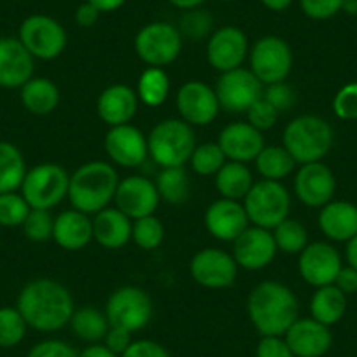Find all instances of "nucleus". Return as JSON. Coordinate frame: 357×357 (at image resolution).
Returning <instances> with one entry per match:
<instances>
[{
	"label": "nucleus",
	"instance_id": "22",
	"mask_svg": "<svg viewBox=\"0 0 357 357\" xmlns=\"http://www.w3.org/2000/svg\"><path fill=\"white\" fill-rule=\"evenodd\" d=\"M36 58L18 37H0V88H22L33 77Z\"/></svg>",
	"mask_w": 357,
	"mask_h": 357
},
{
	"label": "nucleus",
	"instance_id": "20",
	"mask_svg": "<svg viewBox=\"0 0 357 357\" xmlns=\"http://www.w3.org/2000/svg\"><path fill=\"white\" fill-rule=\"evenodd\" d=\"M156 184L142 175H130L119 181L114 195V204L132 221L153 215L160 205Z\"/></svg>",
	"mask_w": 357,
	"mask_h": 357
},
{
	"label": "nucleus",
	"instance_id": "55",
	"mask_svg": "<svg viewBox=\"0 0 357 357\" xmlns=\"http://www.w3.org/2000/svg\"><path fill=\"white\" fill-rule=\"evenodd\" d=\"M100 13H114L126 4V0H86Z\"/></svg>",
	"mask_w": 357,
	"mask_h": 357
},
{
	"label": "nucleus",
	"instance_id": "42",
	"mask_svg": "<svg viewBox=\"0 0 357 357\" xmlns=\"http://www.w3.org/2000/svg\"><path fill=\"white\" fill-rule=\"evenodd\" d=\"M29 212L30 205L26 204L22 193L13 191V193L0 195V226H4V228L22 226Z\"/></svg>",
	"mask_w": 357,
	"mask_h": 357
},
{
	"label": "nucleus",
	"instance_id": "46",
	"mask_svg": "<svg viewBox=\"0 0 357 357\" xmlns=\"http://www.w3.org/2000/svg\"><path fill=\"white\" fill-rule=\"evenodd\" d=\"M263 98L270 102L279 112H287L296 105V91L286 81L264 86Z\"/></svg>",
	"mask_w": 357,
	"mask_h": 357
},
{
	"label": "nucleus",
	"instance_id": "51",
	"mask_svg": "<svg viewBox=\"0 0 357 357\" xmlns=\"http://www.w3.org/2000/svg\"><path fill=\"white\" fill-rule=\"evenodd\" d=\"M132 343V333L123 328H116V326H111L107 335L104 336V345L118 356H123Z\"/></svg>",
	"mask_w": 357,
	"mask_h": 357
},
{
	"label": "nucleus",
	"instance_id": "56",
	"mask_svg": "<svg viewBox=\"0 0 357 357\" xmlns=\"http://www.w3.org/2000/svg\"><path fill=\"white\" fill-rule=\"evenodd\" d=\"M261 4L268 9V11L273 13H282L293 4V0H259Z\"/></svg>",
	"mask_w": 357,
	"mask_h": 357
},
{
	"label": "nucleus",
	"instance_id": "16",
	"mask_svg": "<svg viewBox=\"0 0 357 357\" xmlns=\"http://www.w3.org/2000/svg\"><path fill=\"white\" fill-rule=\"evenodd\" d=\"M104 149L111 163L123 168H137L149 158L147 135L132 123L111 126L105 133Z\"/></svg>",
	"mask_w": 357,
	"mask_h": 357
},
{
	"label": "nucleus",
	"instance_id": "9",
	"mask_svg": "<svg viewBox=\"0 0 357 357\" xmlns=\"http://www.w3.org/2000/svg\"><path fill=\"white\" fill-rule=\"evenodd\" d=\"M18 39L36 60L50 61L60 56L68 43L67 30L47 15H32L20 25Z\"/></svg>",
	"mask_w": 357,
	"mask_h": 357
},
{
	"label": "nucleus",
	"instance_id": "59",
	"mask_svg": "<svg viewBox=\"0 0 357 357\" xmlns=\"http://www.w3.org/2000/svg\"><path fill=\"white\" fill-rule=\"evenodd\" d=\"M342 11H345L347 15H357V0H343Z\"/></svg>",
	"mask_w": 357,
	"mask_h": 357
},
{
	"label": "nucleus",
	"instance_id": "19",
	"mask_svg": "<svg viewBox=\"0 0 357 357\" xmlns=\"http://www.w3.org/2000/svg\"><path fill=\"white\" fill-rule=\"evenodd\" d=\"M249 56V39L238 26H221L214 30L207 43V60L218 72H228L242 67Z\"/></svg>",
	"mask_w": 357,
	"mask_h": 357
},
{
	"label": "nucleus",
	"instance_id": "49",
	"mask_svg": "<svg viewBox=\"0 0 357 357\" xmlns=\"http://www.w3.org/2000/svg\"><path fill=\"white\" fill-rule=\"evenodd\" d=\"M256 357H294L284 336H261Z\"/></svg>",
	"mask_w": 357,
	"mask_h": 357
},
{
	"label": "nucleus",
	"instance_id": "14",
	"mask_svg": "<svg viewBox=\"0 0 357 357\" xmlns=\"http://www.w3.org/2000/svg\"><path fill=\"white\" fill-rule=\"evenodd\" d=\"M175 104L181 119L193 128L211 125L221 111L215 89L202 81L184 82L178 88Z\"/></svg>",
	"mask_w": 357,
	"mask_h": 357
},
{
	"label": "nucleus",
	"instance_id": "50",
	"mask_svg": "<svg viewBox=\"0 0 357 357\" xmlns=\"http://www.w3.org/2000/svg\"><path fill=\"white\" fill-rule=\"evenodd\" d=\"M121 357H170L167 349L153 340H137Z\"/></svg>",
	"mask_w": 357,
	"mask_h": 357
},
{
	"label": "nucleus",
	"instance_id": "48",
	"mask_svg": "<svg viewBox=\"0 0 357 357\" xmlns=\"http://www.w3.org/2000/svg\"><path fill=\"white\" fill-rule=\"evenodd\" d=\"M26 357H79V352L61 340H44L33 345Z\"/></svg>",
	"mask_w": 357,
	"mask_h": 357
},
{
	"label": "nucleus",
	"instance_id": "26",
	"mask_svg": "<svg viewBox=\"0 0 357 357\" xmlns=\"http://www.w3.org/2000/svg\"><path fill=\"white\" fill-rule=\"evenodd\" d=\"M53 240L65 250H81L93 240V219L75 208L61 212L54 218Z\"/></svg>",
	"mask_w": 357,
	"mask_h": 357
},
{
	"label": "nucleus",
	"instance_id": "8",
	"mask_svg": "<svg viewBox=\"0 0 357 357\" xmlns=\"http://www.w3.org/2000/svg\"><path fill=\"white\" fill-rule=\"evenodd\" d=\"M135 53L147 67H167L174 63L183 51V36L167 22L144 25L135 36Z\"/></svg>",
	"mask_w": 357,
	"mask_h": 357
},
{
	"label": "nucleus",
	"instance_id": "3",
	"mask_svg": "<svg viewBox=\"0 0 357 357\" xmlns=\"http://www.w3.org/2000/svg\"><path fill=\"white\" fill-rule=\"evenodd\" d=\"M118 184L119 175L114 165L102 160L88 161L70 174L67 198L72 208L95 215L111 207Z\"/></svg>",
	"mask_w": 357,
	"mask_h": 357
},
{
	"label": "nucleus",
	"instance_id": "5",
	"mask_svg": "<svg viewBox=\"0 0 357 357\" xmlns=\"http://www.w3.org/2000/svg\"><path fill=\"white\" fill-rule=\"evenodd\" d=\"M197 146L193 126L181 118L163 119L147 135L149 158L161 168L184 167L190 163Z\"/></svg>",
	"mask_w": 357,
	"mask_h": 357
},
{
	"label": "nucleus",
	"instance_id": "52",
	"mask_svg": "<svg viewBox=\"0 0 357 357\" xmlns=\"http://www.w3.org/2000/svg\"><path fill=\"white\" fill-rule=\"evenodd\" d=\"M100 15L102 13L98 11L95 6H91L89 2H82V4L77 6V9H75L74 22L75 25L81 26V29H91V26L97 25Z\"/></svg>",
	"mask_w": 357,
	"mask_h": 357
},
{
	"label": "nucleus",
	"instance_id": "17",
	"mask_svg": "<svg viewBox=\"0 0 357 357\" xmlns=\"http://www.w3.org/2000/svg\"><path fill=\"white\" fill-rule=\"evenodd\" d=\"M277 252H279V249H277L272 229L250 225L233 242L231 256L235 257L238 268L249 270V272H257V270H263L272 263Z\"/></svg>",
	"mask_w": 357,
	"mask_h": 357
},
{
	"label": "nucleus",
	"instance_id": "57",
	"mask_svg": "<svg viewBox=\"0 0 357 357\" xmlns=\"http://www.w3.org/2000/svg\"><path fill=\"white\" fill-rule=\"evenodd\" d=\"M174 8L183 9V11H190V9L202 8L207 0H168Z\"/></svg>",
	"mask_w": 357,
	"mask_h": 357
},
{
	"label": "nucleus",
	"instance_id": "45",
	"mask_svg": "<svg viewBox=\"0 0 357 357\" xmlns=\"http://www.w3.org/2000/svg\"><path fill=\"white\" fill-rule=\"evenodd\" d=\"M333 111H335L336 118L343 119V121L357 119V81L345 84L335 95Z\"/></svg>",
	"mask_w": 357,
	"mask_h": 357
},
{
	"label": "nucleus",
	"instance_id": "4",
	"mask_svg": "<svg viewBox=\"0 0 357 357\" xmlns=\"http://www.w3.org/2000/svg\"><path fill=\"white\" fill-rule=\"evenodd\" d=\"M335 144V132L324 118L303 114L284 128L282 146L298 165L322 161Z\"/></svg>",
	"mask_w": 357,
	"mask_h": 357
},
{
	"label": "nucleus",
	"instance_id": "34",
	"mask_svg": "<svg viewBox=\"0 0 357 357\" xmlns=\"http://www.w3.org/2000/svg\"><path fill=\"white\" fill-rule=\"evenodd\" d=\"M254 163L261 177L268 181H280V183L282 178L293 174L298 165L284 146H264Z\"/></svg>",
	"mask_w": 357,
	"mask_h": 357
},
{
	"label": "nucleus",
	"instance_id": "29",
	"mask_svg": "<svg viewBox=\"0 0 357 357\" xmlns=\"http://www.w3.org/2000/svg\"><path fill=\"white\" fill-rule=\"evenodd\" d=\"M20 100L30 114L47 116L60 104V89L51 79L32 77L20 88Z\"/></svg>",
	"mask_w": 357,
	"mask_h": 357
},
{
	"label": "nucleus",
	"instance_id": "13",
	"mask_svg": "<svg viewBox=\"0 0 357 357\" xmlns=\"http://www.w3.org/2000/svg\"><path fill=\"white\" fill-rule=\"evenodd\" d=\"M190 273L197 284L207 289H226L235 284L238 264L235 257L218 247L202 249L191 257Z\"/></svg>",
	"mask_w": 357,
	"mask_h": 357
},
{
	"label": "nucleus",
	"instance_id": "2",
	"mask_svg": "<svg viewBox=\"0 0 357 357\" xmlns=\"http://www.w3.org/2000/svg\"><path fill=\"white\" fill-rule=\"evenodd\" d=\"M298 314V296L277 280H263L247 296V315L261 336H284L300 319Z\"/></svg>",
	"mask_w": 357,
	"mask_h": 357
},
{
	"label": "nucleus",
	"instance_id": "1",
	"mask_svg": "<svg viewBox=\"0 0 357 357\" xmlns=\"http://www.w3.org/2000/svg\"><path fill=\"white\" fill-rule=\"evenodd\" d=\"M16 308L29 328L43 333L65 328L75 310L70 291L53 279H36L25 284L16 298Z\"/></svg>",
	"mask_w": 357,
	"mask_h": 357
},
{
	"label": "nucleus",
	"instance_id": "6",
	"mask_svg": "<svg viewBox=\"0 0 357 357\" xmlns=\"http://www.w3.org/2000/svg\"><path fill=\"white\" fill-rule=\"evenodd\" d=\"M243 208L250 225L273 229L289 218L291 195L280 181L261 178L243 198Z\"/></svg>",
	"mask_w": 357,
	"mask_h": 357
},
{
	"label": "nucleus",
	"instance_id": "30",
	"mask_svg": "<svg viewBox=\"0 0 357 357\" xmlns=\"http://www.w3.org/2000/svg\"><path fill=\"white\" fill-rule=\"evenodd\" d=\"M214 183L221 198L240 202L247 197L250 188L254 186V177L245 163L226 161L221 170L214 175Z\"/></svg>",
	"mask_w": 357,
	"mask_h": 357
},
{
	"label": "nucleus",
	"instance_id": "7",
	"mask_svg": "<svg viewBox=\"0 0 357 357\" xmlns=\"http://www.w3.org/2000/svg\"><path fill=\"white\" fill-rule=\"evenodd\" d=\"M68 183L70 174L61 165L46 161L26 172L20 193L30 208L51 211L68 197Z\"/></svg>",
	"mask_w": 357,
	"mask_h": 357
},
{
	"label": "nucleus",
	"instance_id": "60",
	"mask_svg": "<svg viewBox=\"0 0 357 357\" xmlns=\"http://www.w3.org/2000/svg\"><path fill=\"white\" fill-rule=\"evenodd\" d=\"M222 2H235V0H222Z\"/></svg>",
	"mask_w": 357,
	"mask_h": 357
},
{
	"label": "nucleus",
	"instance_id": "10",
	"mask_svg": "<svg viewBox=\"0 0 357 357\" xmlns=\"http://www.w3.org/2000/svg\"><path fill=\"white\" fill-rule=\"evenodd\" d=\"M250 72L263 86L282 82L293 70V50L279 36H264L249 51Z\"/></svg>",
	"mask_w": 357,
	"mask_h": 357
},
{
	"label": "nucleus",
	"instance_id": "37",
	"mask_svg": "<svg viewBox=\"0 0 357 357\" xmlns=\"http://www.w3.org/2000/svg\"><path fill=\"white\" fill-rule=\"evenodd\" d=\"M272 233L277 249L284 254H300L308 245V231L298 219H284Z\"/></svg>",
	"mask_w": 357,
	"mask_h": 357
},
{
	"label": "nucleus",
	"instance_id": "40",
	"mask_svg": "<svg viewBox=\"0 0 357 357\" xmlns=\"http://www.w3.org/2000/svg\"><path fill=\"white\" fill-rule=\"evenodd\" d=\"M226 161L228 160H226L225 153H222V149L219 147V144L207 142L195 147L193 154H191L190 165L191 168H193L195 174L202 175V177H208V175L218 174Z\"/></svg>",
	"mask_w": 357,
	"mask_h": 357
},
{
	"label": "nucleus",
	"instance_id": "53",
	"mask_svg": "<svg viewBox=\"0 0 357 357\" xmlns=\"http://www.w3.org/2000/svg\"><path fill=\"white\" fill-rule=\"evenodd\" d=\"M335 286L343 294L357 293V270L352 266H342L335 279Z\"/></svg>",
	"mask_w": 357,
	"mask_h": 357
},
{
	"label": "nucleus",
	"instance_id": "33",
	"mask_svg": "<svg viewBox=\"0 0 357 357\" xmlns=\"http://www.w3.org/2000/svg\"><path fill=\"white\" fill-rule=\"evenodd\" d=\"M154 184L160 200L170 205H183L191 197V181L184 167L161 168Z\"/></svg>",
	"mask_w": 357,
	"mask_h": 357
},
{
	"label": "nucleus",
	"instance_id": "36",
	"mask_svg": "<svg viewBox=\"0 0 357 357\" xmlns=\"http://www.w3.org/2000/svg\"><path fill=\"white\" fill-rule=\"evenodd\" d=\"M170 93V79L165 68L147 67L137 82V97L147 107H160Z\"/></svg>",
	"mask_w": 357,
	"mask_h": 357
},
{
	"label": "nucleus",
	"instance_id": "47",
	"mask_svg": "<svg viewBox=\"0 0 357 357\" xmlns=\"http://www.w3.org/2000/svg\"><path fill=\"white\" fill-rule=\"evenodd\" d=\"M343 0H300V8L308 18L329 20L342 11Z\"/></svg>",
	"mask_w": 357,
	"mask_h": 357
},
{
	"label": "nucleus",
	"instance_id": "11",
	"mask_svg": "<svg viewBox=\"0 0 357 357\" xmlns=\"http://www.w3.org/2000/svg\"><path fill=\"white\" fill-rule=\"evenodd\" d=\"M104 312L109 324L135 333L153 319V300L142 287L121 286L109 296Z\"/></svg>",
	"mask_w": 357,
	"mask_h": 357
},
{
	"label": "nucleus",
	"instance_id": "35",
	"mask_svg": "<svg viewBox=\"0 0 357 357\" xmlns=\"http://www.w3.org/2000/svg\"><path fill=\"white\" fill-rule=\"evenodd\" d=\"M68 324L79 340L88 343H97L104 340L109 328H111L105 312L93 307H81L74 310Z\"/></svg>",
	"mask_w": 357,
	"mask_h": 357
},
{
	"label": "nucleus",
	"instance_id": "43",
	"mask_svg": "<svg viewBox=\"0 0 357 357\" xmlns=\"http://www.w3.org/2000/svg\"><path fill=\"white\" fill-rule=\"evenodd\" d=\"M22 228L26 238L32 240V242H47V240L53 238L54 218L51 211L30 208Z\"/></svg>",
	"mask_w": 357,
	"mask_h": 357
},
{
	"label": "nucleus",
	"instance_id": "23",
	"mask_svg": "<svg viewBox=\"0 0 357 357\" xmlns=\"http://www.w3.org/2000/svg\"><path fill=\"white\" fill-rule=\"evenodd\" d=\"M218 144L226 160L247 165L249 161L256 160L257 154L263 151L264 137L263 132L256 130L247 121H235L226 125L219 132Z\"/></svg>",
	"mask_w": 357,
	"mask_h": 357
},
{
	"label": "nucleus",
	"instance_id": "12",
	"mask_svg": "<svg viewBox=\"0 0 357 357\" xmlns=\"http://www.w3.org/2000/svg\"><path fill=\"white\" fill-rule=\"evenodd\" d=\"M214 89L221 111L229 112V114H242L249 111L254 102L263 97L264 86L250 72V68L238 67L222 72Z\"/></svg>",
	"mask_w": 357,
	"mask_h": 357
},
{
	"label": "nucleus",
	"instance_id": "32",
	"mask_svg": "<svg viewBox=\"0 0 357 357\" xmlns=\"http://www.w3.org/2000/svg\"><path fill=\"white\" fill-rule=\"evenodd\" d=\"M26 172L29 168L22 151L15 144L0 140V195L18 191Z\"/></svg>",
	"mask_w": 357,
	"mask_h": 357
},
{
	"label": "nucleus",
	"instance_id": "38",
	"mask_svg": "<svg viewBox=\"0 0 357 357\" xmlns=\"http://www.w3.org/2000/svg\"><path fill=\"white\" fill-rule=\"evenodd\" d=\"M177 29L183 39L197 40V43L208 39L214 33V16L202 8L190 9L181 16Z\"/></svg>",
	"mask_w": 357,
	"mask_h": 357
},
{
	"label": "nucleus",
	"instance_id": "24",
	"mask_svg": "<svg viewBox=\"0 0 357 357\" xmlns=\"http://www.w3.org/2000/svg\"><path fill=\"white\" fill-rule=\"evenodd\" d=\"M284 340L289 345L294 357H322L331 349L333 336L329 326L321 324L315 319H298L286 331Z\"/></svg>",
	"mask_w": 357,
	"mask_h": 357
},
{
	"label": "nucleus",
	"instance_id": "31",
	"mask_svg": "<svg viewBox=\"0 0 357 357\" xmlns=\"http://www.w3.org/2000/svg\"><path fill=\"white\" fill-rule=\"evenodd\" d=\"M347 294H343L335 284L317 287L310 300L312 319L324 326H333L345 315Z\"/></svg>",
	"mask_w": 357,
	"mask_h": 357
},
{
	"label": "nucleus",
	"instance_id": "28",
	"mask_svg": "<svg viewBox=\"0 0 357 357\" xmlns=\"http://www.w3.org/2000/svg\"><path fill=\"white\" fill-rule=\"evenodd\" d=\"M133 221L118 207H107L93 218V240L104 249L116 250L132 240Z\"/></svg>",
	"mask_w": 357,
	"mask_h": 357
},
{
	"label": "nucleus",
	"instance_id": "39",
	"mask_svg": "<svg viewBox=\"0 0 357 357\" xmlns=\"http://www.w3.org/2000/svg\"><path fill=\"white\" fill-rule=\"evenodd\" d=\"M29 324L16 307L0 308V347L13 349L20 345L26 335Z\"/></svg>",
	"mask_w": 357,
	"mask_h": 357
},
{
	"label": "nucleus",
	"instance_id": "41",
	"mask_svg": "<svg viewBox=\"0 0 357 357\" xmlns=\"http://www.w3.org/2000/svg\"><path fill=\"white\" fill-rule=\"evenodd\" d=\"M132 240L142 250H154L163 243L165 226L156 215L135 219L132 225Z\"/></svg>",
	"mask_w": 357,
	"mask_h": 357
},
{
	"label": "nucleus",
	"instance_id": "25",
	"mask_svg": "<svg viewBox=\"0 0 357 357\" xmlns=\"http://www.w3.org/2000/svg\"><path fill=\"white\" fill-rule=\"evenodd\" d=\"M139 97L133 88L126 84H111L97 100L98 118L111 128L132 123L139 111Z\"/></svg>",
	"mask_w": 357,
	"mask_h": 357
},
{
	"label": "nucleus",
	"instance_id": "54",
	"mask_svg": "<svg viewBox=\"0 0 357 357\" xmlns=\"http://www.w3.org/2000/svg\"><path fill=\"white\" fill-rule=\"evenodd\" d=\"M79 357H119L118 354L111 352L104 343H91L86 347L82 352H79Z\"/></svg>",
	"mask_w": 357,
	"mask_h": 357
},
{
	"label": "nucleus",
	"instance_id": "58",
	"mask_svg": "<svg viewBox=\"0 0 357 357\" xmlns=\"http://www.w3.org/2000/svg\"><path fill=\"white\" fill-rule=\"evenodd\" d=\"M347 261H349V266L357 270V235L347 242Z\"/></svg>",
	"mask_w": 357,
	"mask_h": 357
},
{
	"label": "nucleus",
	"instance_id": "18",
	"mask_svg": "<svg viewBox=\"0 0 357 357\" xmlns=\"http://www.w3.org/2000/svg\"><path fill=\"white\" fill-rule=\"evenodd\" d=\"M336 191L335 174L322 161L301 165L294 175V193L298 200L312 208L324 207L333 200Z\"/></svg>",
	"mask_w": 357,
	"mask_h": 357
},
{
	"label": "nucleus",
	"instance_id": "21",
	"mask_svg": "<svg viewBox=\"0 0 357 357\" xmlns=\"http://www.w3.org/2000/svg\"><path fill=\"white\" fill-rule=\"evenodd\" d=\"M205 228L221 242H235L250 226L243 204L229 198H219L205 212Z\"/></svg>",
	"mask_w": 357,
	"mask_h": 357
},
{
	"label": "nucleus",
	"instance_id": "15",
	"mask_svg": "<svg viewBox=\"0 0 357 357\" xmlns=\"http://www.w3.org/2000/svg\"><path fill=\"white\" fill-rule=\"evenodd\" d=\"M342 270L340 252L328 242H312L298 254V272L312 287L335 284L336 275Z\"/></svg>",
	"mask_w": 357,
	"mask_h": 357
},
{
	"label": "nucleus",
	"instance_id": "44",
	"mask_svg": "<svg viewBox=\"0 0 357 357\" xmlns=\"http://www.w3.org/2000/svg\"><path fill=\"white\" fill-rule=\"evenodd\" d=\"M245 114H247V123H249V125H252L254 128L259 130V132H266V130L275 126L280 112L277 111L270 102L264 100V98L261 97L259 100L254 102V104L250 105L249 111H247Z\"/></svg>",
	"mask_w": 357,
	"mask_h": 357
},
{
	"label": "nucleus",
	"instance_id": "27",
	"mask_svg": "<svg viewBox=\"0 0 357 357\" xmlns=\"http://www.w3.org/2000/svg\"><path fill=\"white\" fill-rule=\"evenodd\" d=\"M319 228L333 242H349L357 235V205L331 200L321 208Z\"/></svg>",
	"mask_w": 357,
	"mask_h": 357
}]
</instances>
